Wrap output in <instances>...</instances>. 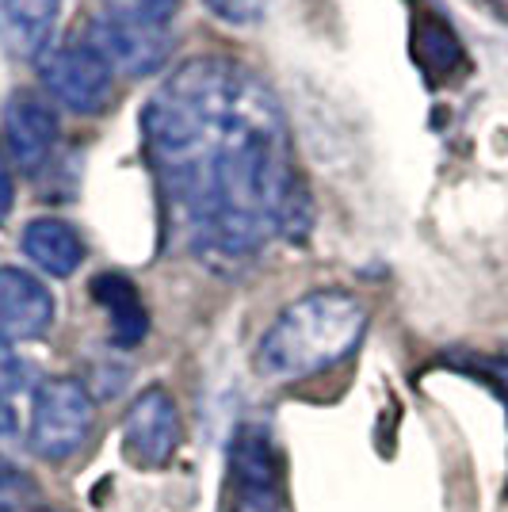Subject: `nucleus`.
<instances>
[{"mask_svg": "<svg viewBox=\"0 0 508 512\" xmlns=\"http://www.w3.org/2000/svg\"><path fill=\"white\" fill-rule=\"evenodd\" d=\"M367 310L348 291H310L279 310L256 344V375L268 383H298L348 360L363 341Z\"/></svg>", "mask_w": 508, "mask_h": 512, "instance_id": "2", "label": "nucleus"}, {"mask_svg": "<svg viewBox=\"0 0 508 512\" xmlns=\"http://www.w3.org/2000/svg\"><path fill=\"white\" fill-rule=\"evenodd\" d=\"M489 375H493V383H497V390H501V398H505V406H508V356L493 363Z\"/></svg>", "mask_w": 508, "mask_h": 512, "instance_id": "19", "label": "nucleus"}, {"mask_svg": "<svg viewBox=\"0 0 508 512\" xmlns=\"http://www.w3.org/2000/svg\"><path fill=\"white\" fill-rule=\"evenodd\" d=\"M23 390H39V367L20 356L12 344H0V394L16 398Z\"/></svg>", "mask_w": 508, "mask_h": 512, "instance_id": "14", "label": "nucleus"}, {"mask_svg": "<svg viewBox=\"0 0 508 512\" xmlns=\"http://www.w3.org/2000/svg\"><path fill=\"white\" fill-rule=\"evenodd\" d=\"M100 58H104L115 73L127 77H146L157 73L165 58H169V27H146V23H127L96 12L88 20V39H85Z\"/></svg>", "mask_w": 508, "mask_h": 512, "instance_id": "5", "label": "nucleus"}, {"mask_svg": "<svg viewBox=\"0 0 508 512\" xmlns=\"http://www.w3.org/2000/svg\"><path fill=\"white\" fill-rule=\"evenodd\" d=\"M92 417H96L92 398L77 379H46L31 398L27 444L39 459H50V463L69 459L88 440Z\"/></svg>", "mask_w": 508, "mask_h": 512, "instance_id": "3", "label": "nucleus"}, {"mask_svg": "<svg viewBox=\"0 0 508 512\" xmlns=\"http://www.w3.org/2000/svg\"><path fill=\"white\" fill-rule=\"evenodd\" d=\"M226 512H279V490H233Z\"/></svg>", "mask_w": 508, "mask_h": 512, "instance_id": "16", "label": "nucleus"}, {"mask_svg": "<svg viewBox=\"0 0 508 512\" xmlns=\"http://www.w3.org/2000/svg\"><path fill=\"white\" fill-rule=\"evenodd\" d=\"M39 81L62 107L77 115H96L111 100L115 69L88 43H62L39 58Z\"/></svg>", "mask_w": 508, "mask_h": 512, "instance_id": "4", "label": "nucleus"}, {"mask_svg": "<svg viewBox=\"0 0 508 512\" xmlns=\"http://www.w3.org/2000/svg\"><path fill=\"white\" fill-rule=\"evenodd\" d=\"M54 325V295L23 268H0V344L43 337Z\"/></svg>", "mask_w": 508, "mask_h": 512, "instance_id": "7", "label": "nucleus"}, {"mask_svg": "<svg viewBox=\"0 0 508 512\" xmlns=\"http://www.w3.org/2000/svg\"><path fill=\"white\" fill-rule=\"evenodd\" d=\"M92 299L107 310L111 321V344L115 348H138L149 333V310L138 287L119 272H104L92 279Z\"/></svg>", "mask_w": 508, "mask_h": 512, "instance_id": "11", "label": "nucleus"}, {"mask_svg": "<svg viewBox=\"0 0 508 512\" xmlns=\"http://www.w3.org/2000/svg\"><path fill=\"white\" fill-rule=\"evenodd\" d=\"M233 490H279L276 448L264 428H237L230 444Z\"/></svg>", "mask_w": 508, "mask_h": 512, "instance_id": "12", "label": "nucleus"}, {"mask_svg": "<svg viewBox=\"0 0 508 512\" xmlns=\"http://www.w3.org/2000/svg\"><path fill=\"white\" fill-rule=\"evenodd\" d=\"M12 207H16V184H12V172H8V165L0 161V222L12 214Z\"/></svg>", "mask_w": 508, "mask_h": 512, "instance_id": "17", "label": "nucleus"}, {"mask_svg": "<svg viewBox=\"0 0 508 512\" xmlns=\"http://www.w3.org/2000/svg\"><path fill=\"white\" fill-rule=\"evenodd\" d=\"M16 428H20V421H16V406H12V398L0 394V436H12Z\"/></svg>", "mask_w": 508, "mask_h": 512, "instance_id": "18", "label": "nucleus"}, {"mask_svg": "<svg viewBox=\"0 0 508 512\" xmlns=\"http://www.w3.org/2000/svg\"><path fill=\"white\" fill-rule=\"evenodd\" d=\"M20 249L39 272L58 279L73 276L85 264V241L62 218H35V222H27L20 237Z\"/></svg>", "mask_w": 508, "mask_h": 512, "instance_id": "10", "label": "nucleus"}, {"mask_svg": "<svg viewBox=\"0 0 508 512\" xmlns=\"http://www.w3.org/2000/svg\"><path fill=\"white\" fill-rule=\"evenodd\" d=\"M172 226L207 268H241L272 237L302 241L310 195L272 88L233 58H191L142 111Z\"/></svg>", "mask_w": 508, "mask_h": 512, "instance_id": "1", "label": "nucleus"}, {"mask_svg": "<svg viewBox=\"0 0 508 512\" xmlns=\"http://www.w3.org/2000/svg\"><path fill=\"white\" fill-rule=\"evenodd\" d=\"M176 8H180V0H100L96 12L127 23H146V27H169Z\"/></svg>", "mask_w": 508, "mask_h": 512, "instance_id": "13", "label": "nucleus"}, {"mask_svg": "<svg viewBox=\"0 0 508 512\" xmlns=\"http://www.w3.org/2000/svg\"><path fill=\"white\" fill-rule=\"evenodd\" d=\"M62 0H0V46L16 58H43Z\"/></svg>", "mask_w": 508, "mask_h": 512, "instance_id": "9", "label": "nucleus"}, {"mask_svg": "<svg viewBox=\"0 0 508 512\" xmlns=\"http://www.w3.org/2000/svg\"><path fill=\"white\" fill-rule=\"evenodd\" d=\"M4 146L20 169H43L58 146V111L35 92H16L4 107Z\"/></svg>", "mask_w": 508, "mask_h": 512, "instance_id": "8", "label": "nucleus"}, {"mask_svg": "<svg viewBox=\"0 0 508 512\" xmlns=\"http://www.w3.org/2000/svg\"><path fill=\"white\" fill-rule=\"evenodd\" d=\"M8 474H12V470L4 467V459H0V482H8Z\"/></svg>", "mask_w": 508, "mask_h": 512, "instance_id": "21", "label": "nucleus"}, {"mask_svg": "<svg viewBox=\"0 0 508 512\" xmlns=\"http://www.w3.org/2000/svg\"><path fill=\"white\" fill-rule=\"evenodd\" d=\"M123 444L138 467H165L180 448V406L165 386H149L123 417Z\"/></svg>", "mask_w": 508, "mask_h": 512, "instance_id": "6", "label": "nucleus"}, {"mask_svg": "<svg viewBox=\"0 0 508 512\" xmlns=\"http://www.w3.org/2000/svg\"><path fill=\"white\" fill-rule=\"evenodd\" d=\"M0 512H16V505H12L8 497H0Z\"/></svg>", "mask_w": 508, "mask_h": 512, "instance_id": "20", "label": "nucleus"}, {"mask_svg": "<svg viewBox=\"0 0 508 512\" xmlns=\"http://www.w3.org/2000/svg\"><path fill=\"white\" fill-rule=\"evenodd\" d=\"M207 8L226 23H253L264 8V0H207Z\"/></svg>", "mask_w": 508, "mask_h": 512, "instance_id": "15", "label": "nucleus"}, {"mask_svg": "<svg viewBox=\"0 0 508 512\" xmlns=\"http://www.w3.org/2000/svg\"><path fill=\"white\" fill-rule=\"evenodd\" d=\"M39 512H58V509H39Z\"/></svg>", "mask_w": 508, "mask_h": 512, "instance_id": "22", "label": "nucleus"}]
</instances>
